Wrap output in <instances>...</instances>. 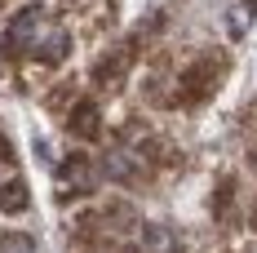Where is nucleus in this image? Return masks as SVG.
Wrapping results in <instances>:
<instances>
[{"label":"nucleus","mask_w":257,"mask_h":253,"mask_svg":"<svg viewBox=\"0 0 257 253\" xmlns=\"http://www.w3.org/2000/svg\"><path fill=\"white\" fill-rule=\"evenodd\" d=\"M45 23H49V9L45 5H23L9 27H5V45H14V49H31V45H40L45 40Z\"/></svg>","instance_id":"obj_1"},{"label":"nucleus","mask_w":257,"mask_h":253,"mask_svg":"<svg viewBox=\"0 0 257 253\" xmlns=\"http://www.w3.org/2000/svg\"><path fill=\"white\" fill-rule=\"evenodd\" d=\"M102 174L111 182H138L142 178V164H138V155L128 151V147H111L102 155Z\"/></svg>","instance_id":"obj_2"},{"label":"nucleus","mask_w":257,"mask_h":253,"mask_svg":"<svg viewBox=\"0 0 257 253\" xmlns=\"http://www.w3.org/2000/svg\"><path fill=\"white\" fill-rule=\"evenodd\" d=\"M67 129H71V133H76V138H84V142H89V138H98V133H102V116H98V102H76V107H71V111H67Z\"/></svg>","instance_id":"obj_3"},{"label":"nucleus","mask_w":257,"mask_h":253,"mask_svg":"<svg viewBox=\"0 0 257 253\" xmlns=\"http://www.w3.org/2000/svg\"><path fill=\"white\" fill-rule=\"evenodd\" d=\"M142 244H147V253H178V231L169 222H147Z\"/></svg>","instance_id":"obj_4"},{"label":"nucleus","mask_w":257,"mask_h":253,"mask_svg":"<svg viewBox=\"0 0 257 253\" xmlns=\"http://www.w3.org/2000/svg\"><path fill=\"white\" fill-rule=\"evenodd\" d=\"M27 204H31V191H27L23 178H14V182L0 187V209L5 213H27Z\"/></svg>","instance_id":"obj_5"},{"label":"nucleus","mask_w":257,"mask_h":253,"mask_svg":"<svg viewBox=\"0 0 257 253\" xmlns=\"http://www.w3.org/2000/svg\"><path fill=\"white\" fill-rule=\"evenodd\" d=\"M67 53H71V36H67V31H53L49 40H40V49H36V58H40L45 67H58V62H62Z\"/></svg>","instance_id":"obj_6"},{"label":"nucleus","mask_w":257,"mask_h":253,"mask_svg":"<svg viewBox=\"0 0 257 253\" xmlns=\"http://www.w3.org/2000/svg\"><path fill=\"white\" fill-rule=\"evenodd\" d=\"M0 253H36V240H31L27 231H9V235L0 240Z\"/></svg>","instance_id":"obj_7"},{"label":"nucleus","mask_w":257,"mask_h":253,"mask_svg":"<svg viewBox=\"0 0 257 253\" xmlns=\"http://www.w3.org/2000/svg\"><path fill=\"white\" fill-rule=\"evenodd\" d=\"M62 174L71 178V182H89V178H93V169H89V164L76 155V160H67V169H62Z\"/></svg>","instance_id":"obj_8"},{"label":"nucleus","mask_w":257,"mask_h":253,"mask_svg":"<svg viewBox=\"0 0 257 253\" xmlns=\"http://www.w3.org/2000/svg\"><path fill=\"white\" fill-rule=\"evenodd\" d=\"M253 227H257V204H253Z\"/></svg>","instance_id":"obj_9"},{"label":"nucleus","mask_w":257,"mask_h":253,"mask_svg":"<svg viewBox=\"0 0 257 253\" xmlns=\"http://www.w3.org/2000/svg\"><path fill=\"white\" fill-rule=\"evenodd\" d=\"M253 169H257V151H253Z\"/></svg>","instance_id":"obj_10"}]
</instances>
